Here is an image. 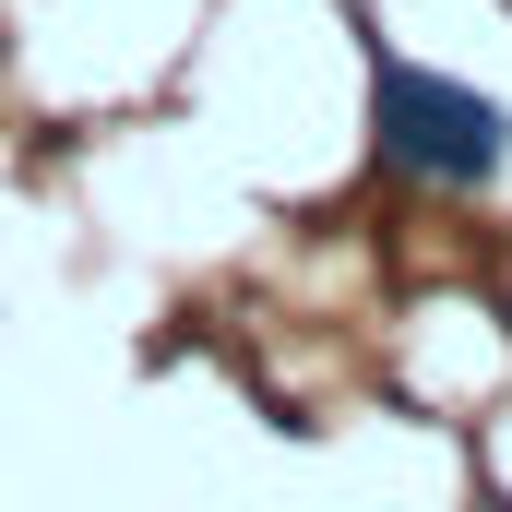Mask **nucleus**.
I'll return each instance as SVG.
<instances>
[{"label":"nucleus","mask_w":512,"mask_h":512,"mask_svg":"<svg viewBox=\"0 0 512 512\" xmlns=\"http://www.w3.org/2000/svg\"><path fill=\"white\" fill-rule=\"evenodd\" d=\"M370 131H382L393 167L429 179V191H477V179H501V155H512L501 108L477 84H453V72H417V60H382L370 72Z\"/></svg>","instance_id":"1"},{"label":"nucleus","mask_w":512,"mask_h":512,"mask_svg":"<svg viewBox=\"0 0 512 512\" xmlns=\"http://www.w3.org/2000/svg\"><path fill=\"white\" fill-rule=\"evenodd\" d=\"M501 322H512V298H501Z\"/></svg>","instance_id":"2"}]
</instances>
